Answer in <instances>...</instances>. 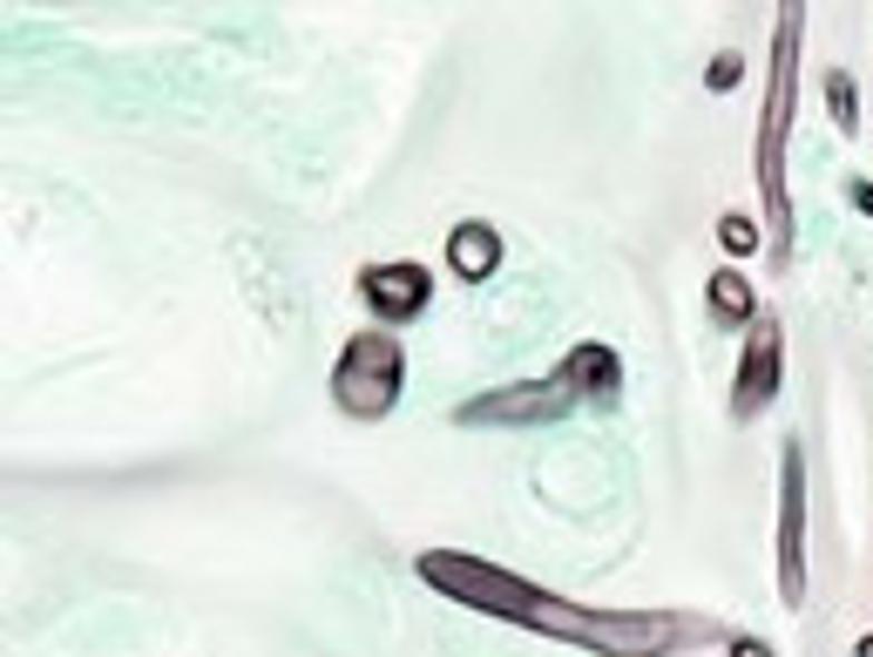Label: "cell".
<instances>
[{"label": "cell", "instance_id": "obj_1", "mask_svg": "<svg viewBox=\"0 0 873 657\" xmlns=\"http://www.w3.org/2000/svg\"><path fill=\"white\" fill-rule=\"evenodd\" d=\"M420 584L441 590L448 604H468L481 617L521 624L536 637H562L582 644L596 657H684L697 644H725L732 630L712 617H690V610H609V604H569L556 590H536L529 577H514L501 562L461 556V549H420Z\"/></svg>", "mask_w": 873, "mask_h": 657}, {"label": "cell", "instance_id": "obj_10", "mask_svg": "<svg viewBox=\"0 0 873 657\" xmlns=\"http://www.w3.org/2000/svg\"><path fill=\"white\" fill-rule=\"evenodd\" d=\"M705 305H712V318L718 325H758V292H752V278L738 272V265H718L712 272V285H705Z\"/></svg>", "mask_w": 873, "mask_h": 657}, {"label": "cell", "instance_id": "obj_16", "mask_svg": "<svg viewBox=\"0 0 873 657\" xmlns=\"http://www.w3.org/2000/svg\"><path fill=\"white\" fill-rule=\"evenodd\" d=\"M860 657H873V637H860Z\"/></svg>", "mask_w": 873, "mask_h": 657}, {"label": "cell", "instance_id": "obj_2", "mask_svg": "<svg viewBox=\"0 0 873 657\" xmlns=\"http://www.w3.org/2000/svg\"><path fill=\"white\" fill-rule=\"evenodd\" d=\"M800 35L806 14L785 8L772 35V68H765V102H758V197L772 224V258H793V197H785V136H793V102H800Z\"/></svg>", "mask_w": 873, "mask_h": 657}, {"label": "cell", "instance_id": "obj_12", "mask_svg": "<svg viewBox=\"0 0 873 657\" xmlns=\"http://www.w3.org/2000/svg\"><path fill=\"white\" fill-rule=\"evenodd\" d=\"M718 237H725V252H732V258H752L758 244H765L758 217H725V224H718Z\"/></svg>", "mask_w": 873, "mask_h": 657}, {"label": "cell", "instance_id": "obj_3", "mask_svg": "<svg viewBox=\"0 0 873 657\" xmlns=\"http://www.w3.org/2000/svg\"><path fill=\"white\" fill-rule=\"evenodd\" d=\"M406 393V346L400 333L373 325V333H353L332 360V406L345 421H386Z\"/></svg>", "mask_w": 873, "mask_h": 657}, {"label": "cell", "instance_id": "obj_7", "mask_svg": "<svg viewBox=\"0 0 873 657\" xmlns=\"http://www.w3.org/2000/svg\"><path fill=\"white\" fill-rule=\"evenodd\" d=\"M360 298H366V312L386 325V333H400V325H413L433 305V272L413 265V258H393V265L380 258V265L360 272Z\"/></svg>", "mask_w": 873, "mask_h": 657}, {"label": "cell", "instance_id": "obj_6", "mask_svg": "<svg viewBox=\"0 0 873 657\" xmlns=\"http://www.w3.org/2000/svg\"><path fill=\"white\" fill-rule=\"evenodd\" d=\"M778 380H785V333L778 318L758 312V325L745 333V360H738V380H732V421H758L765 406L778 400Z\"/></svg>", "mask_w": 873, "mask_h": 657}, {"label": "cell", "instance_id": "obj_14", "mask_svg": "<svg viewBox=\"0 0 873 657\" xmlns=\"http://www.w3.org/2000/svg\"><path fill=\"white\" fill-rule=\"evenodd\" d=\"M725 657H772V644H758V637L732 630V637H725Z\"/></svg>", "mask_w": 873, "mask_h": 657}, {"label": "cell", "instance_id": "obj_5", "mask_svg": "<svg viewBox=\"0 0 873 657\" xmlns=\"http://www.w3.org/2000/svg\"><path fill=\"white\" fill-rule=\"evenodd\" d=\"M576 406V393L549 373V380H514V386H494V393H474L461 406V428H549Z\"/></svg>", "mask_w": 873, "mask_h": 657}, {"label": "cell", "instance_id": "obj_15", "mask_svg": "<svg viewBox=\"0 0 873 657\" xmlns=\"http://www.w3.org/2000/svg\"><path fill=\"white\" fill-rule=\"evenodd\" d=\"M846 204H853L860 217H873V177H853V184H846Z\"/></svg>", "mask_w": 873, "mask_h": 657}, {"label": "cell", "instance_id": "obj_13", "mask_svg": "<svg viewBox=\"0 0 873 657\" xmlns=\"http://www.w3.org/2000/svg\"><path fill=\"white\" fill-rule=\"evenodd\" d=\"M738 81H745V61H738V55H718V61L705 68V89H712V96H732Z\"/></svg>", "mask_w": 873, "mask_h": 657}, {"label": "cell", "instance_id": "obj_8", "mask_svg": "<svg viewBox=\"0 0 873 657\" xmlns=\"http://www.w3.org/2000/svg\"><path fill=\"white\" fill-rule=\"evenodd\" d=\"M556 380H562L576 400H596V406H609V400L624 393V360H617V346L582 340V346H569V353L556 360Z\"/></svg>", "mask_w": 873, "mask_h": 657}, {"label": "cell", "instance_id": "obj_4", "mask_svg": "<svg viewBox=\"0 0 873 657\" xmlns=\"http://www.w3.org/2000/svg\"><path fill=\"white\" fill-rule=\"evenodd\" d=\"M778 604L785 610H800L806 604V454L800 441H785L778 454Z\"/></svg>", "mask_w": 873, "mask_h": 657}, {"label": "cell", "instance_id": "obj_11", "mask_svg": "<svg viewBox=\"0 0 873 657\" xmlns=\"http://www.w3.org/2000/svg\"><path fill=\"white\" fill-rule=\"evenodd\" d=\"M820 96H826V109H833V129L853 136V129H860V89H853V75H846V68H826V75H820Z\"/></svg>", "mask_w": 873, "mask_h": 657}, {"label": "cell", "instance_id": "obj_9", "mask_svg": "<svg viewBox=\"0 0 873 657\" xmlns=\"http://www.w3.org/2000/svg\"><path fill=\"white\" fill-rule=\"evenodd\" d=\"M448 272H454L461 285H481V278L501 272V231H494L488 217H468V224L448 231Z\"/></svg>", "mask_w": 873, "mask_h": 657}]
</instances>
